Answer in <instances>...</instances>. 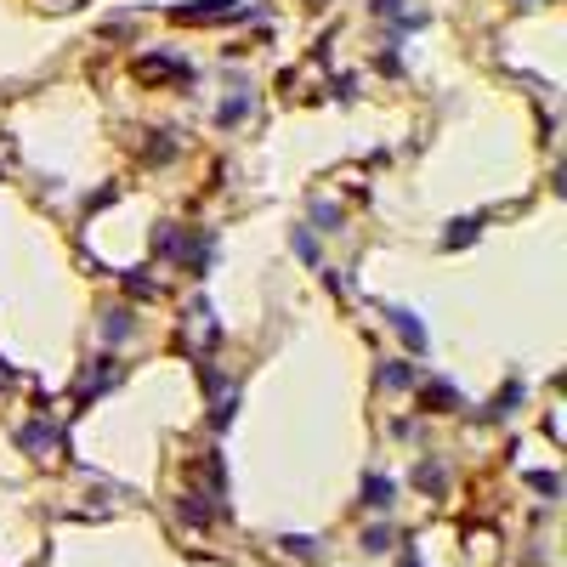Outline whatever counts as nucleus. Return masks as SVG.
Wrapping results in <instances>:
<instances>
[{
  "label": "nucleus",
  "instance_id": "1",
  "mask_svg": "<svg viewBox=\"0 0 567 567\" xmlns=\"http://www.w3.org/2000/svg\"><path fill=\"white\" fill-rule=\"evenodd\" d=\"M176 262L188 267V272H198V279H205V267L216 262V233H210V227H193V233H182V244H176Z\"/></svg>",
  "mask_w": 567,
  "mask_h": 567
},
{
  "label": "nucleus",
  "instance_id": "2",
  "mask_svg": "<svg viewBox=\"0 0 567 567\" xmlns=\"http://www.w3.org/2000/svg\"><path fill=\"white\" fill-rule=\"evenodd\" d=\"M386 324L397 329V341L415 352V358H425V352H432V329L420 324V312H409V306H386Z\"/></svg>",
  "mask_w": 567,
  "mask_h": 567
},
{
  "label": "nucleus",
  "instance_id": "3",
  "mask_svg": "<svg viewBox=\"0 0 567 567\" xmlns=\"http://www.w3.org/2000/svg\"><path fill=\"white\" fill-rule=\"evenodd\" d=\"M119 380H126V369H119V358H97V363H91V369H85V392H80V409H85V403H97L102 392H114Z\"/></svg>",
  "mask_w": 567,
  "mask_h": 567
},
{
  "label": "nucleus",
  "instance_id": "4",
  "mask_svg": "<svg viewBox=\"0 0 567 567\" xmlns=\"http://www.w3.org/2000/svg\"><path fill=\"white\" fill-rule=\"evenodd\" d=\"M63 442V425L57 420H28V425H18V449L23 454H45V449H57Z\"/></svg>",
  "mask_w": 567,
  "mask_h": 567
},
{
  "label": "nucleus",
  "instance_id": "5",
  "mask_svg": "<svg viewBox=\"0 0 567 567\" xmlns=\"http://www.w3.org/2000/svg\"><path fill=\"white\" fill-rule=\"evenodd\" d=\"M392 505H397V482L386 471H369L363 477V511H392Z\"/></svg>",
  "mask_w": 567,
  "mask_h": 567
},
{
  "label": "nucleus",
  "instance_id": "6",
  "mask_svg": "<svg viewBox=\"0 0 567 567\" xmlns=\"http://www.w3.org/2000/svg\"><path fill=\"white\" fill-rule=\"evenodd\" d=\"M176 23H216V18H239V0H205V6H182L171 12Z\"/></svg>",
  "mask_w": 567,
  "mask_h": 567
},
{
  "label": "nucleus",
  "instance_id": "7",
  "mask_svg": "<svg viewBox=\"0 0 567 567\" xmlns=\"http://www.w3.org/2000/svg\"><path fill=\"white\" fill-rule=\"evenodd\" d=\"M131 335H136L131 306H114V312H102V341H109V346H126Z\"/></svg>",
  "mask_w": 567,
  "mask_h": 567
},
{
  "label": "nucleus",
  "instance_id": "8",
  "mask_svg": "<svg viewBox=\"0 0 567 567\" xmlns=\"http://www.w3.org/2000/svg\"><path fill=\"white\" fill-rule=\"evenodd\" d=\"M522 397H528V386H522V380H505V392H499L494 403L482 409V420H511V415H516V403H522Z\"/></svg>",
  "mask_w": 567,
  "mask_h": 567
},
{
  "label": "nucleus",
  "instance_id": "9",
  "mask_svg": "<svg viewBox=\"0 0 567 567\" xmlns=\"http://www.w3.org/2000/svg\"><path fill=\"white\" fill-rule=\"evenodd\" d=\"M136 74H142V80H188V63H182V57H142Z\"/></svg>",
  "mask_w": 567,
  "mask_h": 567
},
{
  "label": "nucleus",
  "instance_id": "10",
  "mask_svg": "<svg viewBox=\"0 0 567 567\" xmlns=\"http://www.w3.org/2000/svg\"><path fill=\"white\" fill-rule=\"evenodd\" d=\"M176 516H182V522H188V528H210V522H216V505H210L205 494H182Z\"/></svg>",
  "mask_w": 567,
  "mask_h": 567
},
{
  "label": "nucleus",
  "instance_id": "11",
  "mask_svg": "<svg viewBox=\"0 0 567 567\" xmlns=\"http://www.w3.org/2000/svg\"><path fill=\"white\" fill-rule=\"evenodd\" d=\"M482 227H488V216H459V222H449L442 244H449V250H466L471 239H482Z\"/></svg>",
  "mask_w": 567,
  "mask_h": 567
},
{
  "label": "nucleus",
  "instance_id": "12",
  "mask_svg": "<svg viewBox=\"0 0 567 567\" xmlns=\"http://www.w3.org/2000/svg\"><path fill=\"white\" fill-rule=\"evenodd\" d=\"M380 386H386V392H409V386H415V363H403V358H392V363H380Z\"/></svg>",
  "mask_w": 567,
  "mask_h": 567
},
{
  "label": "nucleus",
  "instance_id": "13",
  "mask_svg": "<svg viewBox=\"0 0 567 567\" xmlns=\"http://www.w3.org/2000/svg\"><path fill=\"white\" fill-rule=\"evenodd\" d=\"M415 488H420V494H449V471H442L437 459H420V466H415Z\"/></svg>",
  "mask_w": 567,
  "mask_h": 567
},
{
  "label": "nucleus",
  "instance_id": "14",
  "mask_svg": "<svg viewBox=\"0 0 567 567\" xmlns=\"http://www.w3.org/2000/svg\"><path fill=\"white\" fill-rule=\"evenodd\" d=\"M386 550H397V528L392 522L363 528V556H386Z\"/></svg>",
  "mask_w": 567,
  "mask_h": 567
},
{
  "label": "nucleus",
  "instance_id": "15",
  "mask_svg": "<svg viewBox=\"0 0 567 567\" xmlns=\"http://www.w3.org/2000/svg\"><path fill=\"white\" fill-rule=\"evenodd\" d=\"M425 409H432V415H454V409H459V392L449 386V380H432V386H425Z\"/></svg>",
  "mask_w": 567,
  "mask_h": 567
},
{
  "label": "nucleus",
  "instance_id": "16",
  "mask_svg": "<svg viewBox=\"0 0 567 567\" xmlns=\"http://www.w3.org/2000/svg\"><path fill=\"white\" fill-rule=\"evenodd\" d=\"M341 205H335V198H318L312 205V233H341Z\"/></svg>",
  "mask_w": 567,
  "mask_h": 567
},
{
  "label": "nucleus",
  "instance_id": "17",
  "mask_svg": "<svg viewBox=\"0 0 567 567\" xmlns=\"http://www.w3.org/2000/svg\"><path fill=\"white\" fill-rule=\"evenodd\" d=\"M289 250H296L306 267H318V233L312 227H296V233H289Z\"/></svg>",
  "mask_w": 567,
  "mask_h": 567
},
{
  "label": "nucleus",
  "instance_id": "18",
  "mask_svg": "<svg viewBox=\"0 0 567 567\" xmlns=\"http://www.w3.org/2000/svg\"><path fill=\"white\" fill-rule=\"evenodd\" d=\"M244 114H250V91H233V97H227L222 109H216V119H222V126H239Z\"/></svg>",
  "mask_w": 567,
  "mask_h": 567
},
{
  "label": "nucleus",
  "instance_id": "19",
  "mask_svg": "<svg viewBox=\"0 0 567 567\" xmlns=\"http://www.w3.org/2000/svg\"><path fill=\"white\" fill-rule=\"evenodd\" d=\"M176 244H182V227H171V222H165L159 233H153V250H159L165 262H176Z\"/></svg>",
  "mask_w": 567,
  "mask_h": 567
},
{
  "label": "nucleus",
  "instance_id": "20",
  "mask_svg": "<svg viewBox=\"0 0 567 567\" xmlns=\"http://www.w3.org/2000/svg\"><path fill=\"white\" fill-rule=\"evenodd\" d=\"M528 488H533V494H545V499H556L562 494V482L556 477H550V471H528V477H522Z\"/></svg>",
  "mask_w": 567,
  "mask_h": 567
},
{
  "label": "nucleus",
  "instance_id": "21",
  "mask_svg": "<svg viewBox=\"0 0 567 567\" xmlns=\"http://www.w3.org/2000/svg\"><path fill=\"white\" fill-rule=\"evenodd\" d=\"M284 550H289V556H318V539H306V533H289Z\"/></svg>",
  "mask_w": 567,
  "mask_h": 567
},
{
  "label": "nucleus",
  "instance_id": "22",
  "mask_svg": "<svg viewBox=\"0 0 567 567\" xmlns=\"http://www.w3.org/2000/svg\"><path fill=\"white\" fill-rule=\"evenodd\" d=\"M126 289H131V296H159V284H153V279H136V272H126Z\"/></svg>",
  "mask_w": 567,
  "mask_h": 567
},
{
  "label": "nucleus",
  "instance_id": "23",
  "mask_svg": "<svg viewBox=\"0 0 567 567\" xmlns=\"http://www.w3.org/2000/svg\"><path fill=\"white\" fill-rule=\"evenodd\" d=\"M516 6H533V0H516Z\"/></svg>",
  "mask_w": 567,
  "mask_h": 567
},
{
  "label": "nucleus",
  "instance_id": "24",
  "mask_svg": "<svg viewBox=\"0 0 567 567\" xmlns=\"http://www.w3.org/2000/svg\"><path fill=\"white\" fill-rule=\"evenodd\" d=\"M0 386H6V380H0Z\"/></svg>",
  "mask_w": 567,
  "mask_h": 567
}]
</instances>
